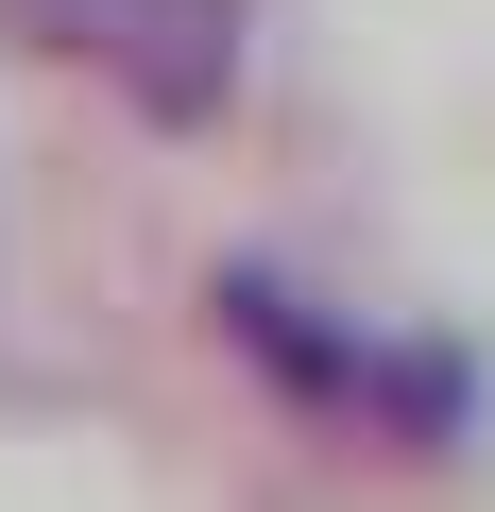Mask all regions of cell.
I'll return each instance as SVG.
<instances>
[{"mask_svg":"<svg viewBox=\"0 0 495 512\" xmlns=\"http://www.w3.org/2000/svg\"><path fill=\"white\" fill-rule=\"evenodd\" d=\"M35 35L103 69L137 120H222L239 103V0H35Z\"/></svg>","mask_w":495,"mask_h":512,"instance_id":"1","label":"cell"},{"mask_svg":"<svg viewBox=\"0 0 495 512\" xmlns=\"http://www.w3.org/2000/svg\"><path fill=\"white\" fill-rule=\"evenodd\" d=\"M222 342L257 359L274 393H308V410H359V393H376V342H359V325H325V291H291V274H257V256H239V274H222Z\"/></svg>","mask_w":495,"mask_h":512,"instance_id":"2","label":"cell"}]
</instances>
